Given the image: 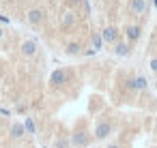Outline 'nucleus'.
Wrapping results in <instances>:
<instances>
[{
    "label": "nucleus",
    "instance_id": "f257e3e1",
    "mask_svg": "<svg viewBox=\"0 0 157 148\" xmlns=\"http://www.w3.org/2000/svg\"><path fill=\"white\" fill-rule=\"evenodd\" d=\"M65 84H69V71L67 69H56L50 75V86L52 88H63Z\"/></svg>",
    "mask_w": 157,
    "mask_h": 148
},
{
    "label": "nucleus",
    "instance_id": "f03ea898",
    "mask_svg": "<svg viewBox=\"0 0 157 148\" xmlns=\"http://www.w3.org/2000/svg\"><path fill=\"white\" fill-rule=\"evenodd\" d=\"M71 144H73L75 148H84V146H88V144H90V135H88V131H84V129H75L73 135H71Z\"/></svg>",
    "mask_w": 157,
    "mask_h": 148
},
{
    "label": "nucleus",
    "instance_id": "7ed1b4c3",
    "mask_svg": "<svg viewBox=\"0 0 157 148\" xmlns=\"http://www.w3.org/2000/svg\"><path fill=\"white\" fill-rule=\"evenodd\" d=\"M108 135H112V122L110 120H99L95 127V139H105Z\"/></svg>",
    "mask_w": 157,
    "mask_h": 148
},
{
    "label": "nucleus",
    "instance_id": "20e7f679",
    "mask_svg": "<svg viewBox=\"0 0 157 148\" xmlns=\"http://www.w3.org/2000/svg\"><path fill=\"white\" fill-rule=\"evenodd\" d=\"M26 20H28L30 26H41V24L45 22V11H43V9H30V11L26 13Z\"/></svg>",
    "mask_w": 157,
    "mask_h": 148
},
{
    "label": "nucleus",
    "instance_id": "39448f33",
    "mask_svg": "<svg viewBox=\"0 0 157 148\" xmlns=\"http://www.w3.org/2000/svg\"><path fill=\"white\" fill-rule=\"evenodd\" d=\"M101 39H103V43L114 45V43L121 39V32H118V28H116V26H105V28H103V32H101Z\"/></svg>",
    "mask_w": 157,
    "mask_h": 148
},
{
    "label": "nucleus",
    "instance_id": "423d86ee",
    "mask_svg": "<svg viewBox=\"0 0 157 148\" xmlns=\"http://www.w3.org/2000/svg\"><path fill=\"white\" fill-rule=\"evenodd\" d=\"M129 13L133 17H142L146 13V0H129Z\"/></svg>",
    "mask_w": 157,
    "mask_h": 148
},
{
    "label": "nucleus",
    "instance_id": "0eeeda50",
    "mask_svg": "<svg viewBox=\"0 0 157 148\" xmlns=\"http://www.w3.org/2000/svg\"><path fill=\"white\" fill-rule=\"evenodd\" d=\"M140 35H142V28H140L138 24H129V26L125 28V39H127V43L140 41Z\"/></svg>",
    "mask_w": 157,
    "mask_h": 148
},
{
    "label": "nucleus",
    "instance_id": "6e6552de",
    "mask_svg": "<svg viewBox=\"0 0 157 148\" xmlns=\"http://www.w3.org/2000/svg\"><path fill=\"white\" fill-rule=\"evenodd\" d=\"M75 22H78V15H75L73 11H65V13L60 15V28H63V30L73 28V26H75Z\"/></svg>",
    "mask_w": 157,
    "mask_h": 148
},
{
    "label": "nucleus",
    "instance_id": "1a4fd4ad",
    "mask_svg": "<svg viewBox=\"0 0 157 148\" xmlns=\"http://www.w3.org/2000/svg\"><path fill=\"white\" fill-rule=\"evenodd\" d=\"M20 54L26 56V58L35 56V54H37V41H35V39H26V41L20 45Z\"/></svg>",
    "mask_w": 157,
    "mask_h": 148
},
{
    "label": "nucleus",
    "instance_id": "9d476101",
    "mask_svg": "<svg viewBox=\"0 0 157 148\" xmlns=\"http://www.w3.org/2000/svg\"><path fill=\"white\" fill-rule=\"evenodd\" d=\"M114 54L116 56H129L131 54V43H123L121 39L114 43Z\"/></svg>",
    "mask_w": 157,
    "mask_h": 148
},
{
    "label": "nucleus",
    "instance_id": "9b49d317",
    "mask_svg": "<svg viewBox=\"0 0 157 148\" xmlns=\"http://www.w3.org/2000/svg\"><path fill=\"white\" fill-rule=\"evenodd\" d=\"M9 135H11L13 139H22V137L26 135V129H24V124H22V122H13V124H11V131H9Z\"/></svg>",
    "mask_w": 157,
    "mask_h": 148
},
{
    "label": "nucleus",
    "instance_id": "f8f14e48",
    "mask_svg": "<svg viewBox=\"0 0 157 148\" xmlns=\"http://www.w3.org/2000/svg\"><path fill=\"white\" fill-rule=\"evenodd\" d=\"M82 50H84V47H82V43H78V41H71V43L65 45V52H67L69 56H80Z\"/></svg>",
    "mask_w": 157,
    "mask_h": 148
},
{
    "label": "nucleus",
    "instance_id": "ddd939ff",
    "mask_svg": "<svg viewBox=\"0 0 157 148\" xmlns=\"http://www.w3.org/2000/svg\"><path fill=\"white\" fill-rule=\"evenodd\" d=\"M146 86H148L146 77H142V75L133 77V88H136V90H146Z\"/></svg>",
    "mask_w": 157,
    "mask_h": 148
},
{
    "label": "nucleus",
    "instance_id": "4468645a",
    "mask_svg": "<svg viewBox=\"0 0 157 148\" xmlns=\"http://www.w3.org/2000/svg\"><path fill=\"white\" fill-rule=\"evenodd\" d=\"M24 129H26V133H30V135H35V122H33V118H26L24 120Z\"/></svg>",
    "mask_w": 157,
    "mask_h": 148
},
{
    "label": "nucleus",
    "instance_id": "2eb2a0df",
    "mask_svg": "<svg viewBox=\"0 0 157 148\" xmlns=\"http://www.w3.org/2000/svg\"><path fill=\"white\" fill-rule=\"evenodd\" d=\"M101 43H103L101 35H97V32H95V35H93V47H95V50H101Z\"/></svg>",
    "mask_w": 157,
    "mask_h": 148
},
{
    "label": "nucleus",
    "instance_id": "dca6fc26",
    "mask_svg": "<svg viewBox=\"0 0 157 148\" xmlns=\"http://www.w3.org/2000/svg\"><path fill=\"white\" fill-rule=\"evenodd\" d=\"M67 146H69L67 139H58V142H56V148H67Z\"/></svg>",
    "mask_w": 157,
    "mask_h": 148
},
{
    "label": "nucleus",
    "instance_id": "f3484780",
    "mask_svg": "<svg viewBox=\"0 0 157 148\" xmlns=\"http://www.w3.org/2000/svg\"><path fill=\"white\" fill-rule=\"evenodd\" d=\"M151 71L157 75V58H153V60H151Z\"/></svg>",
    "mask_w": 157,
    "mask_h": 148
},
{
    "label": "nucleus",
    "instance_id": "a211bd4d",
    "mask_svg": "<svg viewBox=\"0 0 157 148\" xmlns=\"http://www.w3.org/2000/svg\"><path fill=\"white\" fill-rule=\"evenodd\" d=\"M0 22H2V24H9V17H5V15H0Z\"/></svg>",
    "mask_w": 157,
    "mask_h": 148
},
{
    "label": "nucleus",
    "instance_id": "6ab92c4d",
    "mask_svg": "<svg viewBox=\"0 0 157 148\" xmlns=\"http://www.w3.org/2000/svg\"><path fill=\"white\" fill-rule=\"evenodd\" d=\"M108 148H123V146H121V144H110Z\"/></svg>",
    "mask_w": 157,
    "mask_h": 148
},
{
    "label": "nucleus",
    "instance_id": "aec40b11",
    "mask_svg": "<svg viewBox=\"0 0 157 148\" xmlns=\"http://www.w3.org/2000/svg\"><path fill=\"white\" fill-rule=\"evenodd\" d=\"M2 37H5V30H2V28H0V41H2Z\"/></svg>",
    "mask_w": 157,
    "mask_h": 148
},
{
    "label": "nucleus",
    "instance_id": "412c9836",
    "mask_svg": "<svg viewBox=\"0 0 157 148\" xmlns=\"http://www.w3.org/2000/svg\"><path fill=\"white\" fill-rule=\"evenodd\" d=\"M153 7H155V9H157V0H153Z\"/></svg>",
    "mask_w": 157,
    "mask_h": 148
},
{
    "label": "nucleus",
    "instance_id": "4be33fe9",
    "mask_svg": "<svg viewBox=\"0 0 157 148\" xmlns=\"http://www.w3.org/2000/svg\"><path fill=\"white\" fill-rule=\"evenodd\" d=\"M0 82H2V75H0Z\"/></svg>",
    "mask_w": 157,
    "mask_h": 148
},
{
    "label": "nucleus",
    "instance_id": "5701e85b",
    "mask_svg": "<svg viewBox=\"0 0 157 148\" xmlns=\"http://www.w3.org/2000/svg\"><path fill=\"white\" fill-rule=\"evenodd\" d=\"M155 88H157V82H155Z\"/></svg>",
    "mask_w": 157,
    "mask_h": 148
}]
</instances>
